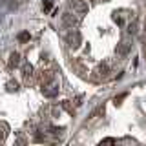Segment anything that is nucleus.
Masks as SVG:
<instances>
[{
  "label": "nucleus",
  "mask_w": 146,
  "mask_h": 146,
  "mask_svg": "<svg viewBox=\"0 0 146 146\" xmlns=\"http://www.w3.org/2000/svg\"><path fill=\"white\" fill-rule=\"evenodd\" d=\"M66 44H68V48H73V49H77L79 46L82 44V36H80V33L77 29H70V33L66 35Z\"/></svg>",
  "instance_id": "obj_1"
},
{
  "label": "nucleus",
  "mask_w": 146,
  "mask_h": 146,
  "mask_svg": "<svg viewBox=\"0 0 146 146\" xmlns=\"http://www.w3.org/2000/svg\"><path fill=\"white\" fill-rule=\"evenodd\" d=\"M124 97H126V95H124V93H122V95H119V97H115V104L119 102V100H122V99H124Z\"/></svg>",
  "instance_id": "obj_17"
},
{
  "label": "nucleus",
  "mask_w": 146,
  "mask_h": 146,
  "mask_svg": "<svg viewBox=\"0 0 146 146\" xmlns=\"http://www.w3.org/2000/svg\"><path fill=\"white\" fill-rule=\"evenodd\" d=\"M31 71H33V66H31V64H24V66H22V73H24V77H29Z\"/></svg>",
  "instance_id": "obj_11"
},
{
  "label": "nucleus",
  "mask_w": 146,
  "mask_h": 146,
  "mask_svg": "<svg viewBox=\"0 0 146 146\" xmlns=\"http://www.w3.org/2000/svg\"><path fill=\"white\" fill-rule=\"evenodd\" d=\"M9 2H11V0H0V4H2V6H9Z\"/></svg>",
  "instance_id": "obj_18"
},
{
  "label": "nucleus",
  "mask_w": 146,
  "mask_h": 146,
  "mask_svg": "<svg viewBox=\"0 0 146 146\" xmlns=\"http://www.w3.org/2000/svg\"><path fill=\"white\" fill-rule=\"evenodd\" d=\"M17 90H18V82L9 80V82H7V91H17Z\"/></svg>",
  "instance_id": "obj_12"
},
{
  "label": "nucleus",
  "mask_w": 146,
  "mask_h": 146,
  "mask_svg": "<svg viewBox=\"0 0 146 146\" xmlns=\"http://www.w3.org/2000/svg\"><path fill=\"white\" fill-rule=\"evenodd\" d=\"M58 90H60V86H58L57 80L51 82V84H48V86H42V93H44L46 99H55L58 95Z\"/></svg>",
  "instance_id": "obj_5"
},
{
  "label": "nucleus",
  "mask_w": 146,
  "mask_h": 146,
  "mask_svg": "<svg viewBox=\"0 0 146 146\" xmlns=\"http://www.w3.org/2000/svg\"><path fill=\"white\" fill-rule=\"evenodd\" d=\"M20 64V55L18 53H11V58H9V66L11 68H17Z\"/></svg>",
  "instance_id": "obj_7"
},
{
  "label": "nucleus",
  "mask_w": 146,
  "mask_h": 146,
  "mask_svg": "<svg viewBox=\"0 0 146 146\" xmlns=\"http://www.w3.org/2000/svg\"><path fill=\"white\" fill-rule=\"evenodd\" d=\"M18 42H29V31H20L18 33Z\"/></svg>",
  "instance_id": "obj_10"
},
{
  "label": "nucleus",
  "mask_w": 146,
  "mask_h": 146,
  "mask_svg": "<svg viewBox=\"0 0 146 146\" xmlns=\"http://www.w3.org/2000/svg\"><path fill=\"white\" fill-rule=\"evenodd\" d=\"M51 6H53V0H44L42 9H44V11H51Z\"/></svg>",
  "instance_id": "obj_13"
},
{
  "label": "nucleus",
  "mask_w": 146,
  "mask_h": 146,
  "mask_svg": "<svg viewBox=\"0 0 146 146\" xmlns=\"http://www.w3.org/2000/svg\"><path fill=\"white\" fill-rule=\"evenodd\" d=\"M97 73L100 77H106L108 73H110V64H100V66L97 68Z\"/></svg>",
  "instance_id": "obj_8"
},
{
  "label": "nucleus",
  "mask_w": 146,
  "mask_h": 146,
  "mask_svg": "<svg viewBox=\"0 0 146 146\" xmlns=\"http://www.w3.org/2000/svg\"><path fill=\"white\" fill-rule=\"evenodd\" d=\"M131 46H133V42H131V38H122L121 42L117 44V57H126L128 53L131 51Z\"/></svg>",
  "instance_id": "obj_4"
},
{
  "label": "nucleus",
  "mask_w": 146,
  "mask_h": 146,
  "mask_svg": "<svg viewBox=\"0 0 146 146\" xmlns=\"http://www.w3.org/2000/svg\"><path fill=\"white\" fill-rule=\"evenodd\" d=\"M4 135H6V133H4V131H0V141H4Z\"/></svg>",
  "instance_id": "obj_19"
},
{
  "label": "nucleus",
  "mask_w": 146,
  "mask_h": 146,
  "mask_svg": "<svg viewBox=\"0 0 146 146\" xmlns=\"http://www.w3.org/2000/svg\"><path fill=\"white\" fill-rule=\"evenodd\" d=\"M70 9L73 13H77L79 17H82V15L88 13V2H86V0H71V2H70Z\"/></svg>",
  "instance_id": "obj_2"
},
{
  "label": "nucleus",
  "mask_w": 146,
  "mask_h": 146,
  "mask_svg": "<svg viewBox=\"0 0 146 146\" xmlns=\"http://www.w3.org/2000/svg\"><path fill=\"white\" fill-rule=\"evenodd\" d=\"M40 82H42V86L51 84V82H55V75L51 71H42V75H40Z\"/></svg>",
  "instance_id": "obj_6"
},
{
  "label": "nucleus",
  "mask_w": 146,
  "mask_h": 146,
  "mask_svg": "<svg viewBox=\"0 0 146 146\" xmlns=\"http://www.w3.org/2000/svg\"><path fill=\"white\" fill-rule=\"evenodd\" d=\"M102 143H117V141L111 139V137H108V139H102Z\"/></svg>",
  "instance_id": "obj_16"
},
{
  "label": "nucleus",
  "mask_w": 146,
  "mask_h": 146,
  "mask_svg": "<svg viewBox=\"0 0 146 146\" xmlns=\"http://www.w3.org/2000/svg\"><path fill=\"white\" fill-rule=\"evenodd\" d=\"M113 20H115V24H117V26H122V24H124L122 17H119V15H115V17H113Z\"/></svg>",
  "instance_id": "obj_14"
},
{
  "label": "nucleus",
  "mask_w": 146,
  "mask_h": 146,
  "mask_svg": "<svg viewBox=\"0 0 146 146\" xmlns=\"http://www.w3.org/2000/svg\"><path fill=\"white\" fill-rule=\"evenodd\" d=\"M35 141H36V143H44L46 137H44V135H36V139H35Z\"/></svg>",
  "instance_id": "obj_15"
},
{
  "label": "nucleus",
  "mask_w": 146,
  "mask_h": 146,
  "mask_svg": "<svg viewBox=\"0 0 146 146\" xmlns=\"http://www.w3.org/2000/svg\"><path fill=\"white\" fill-rule=\"evenodd\" d=\"M77 22H79V15H77V13H73L71 9L62 15V26L64 27H70V29H71V27L77 26Z\"/></svg>",
  "instance_id": "obj_3"
},
{
  "label": "nucleus",
  "mask_w": 146,
  "mask_h": 146,
  "mask_svg": "<svg viewBox=\"0 0 146 146\" xmlns=\"http://www.w3.org/2000/svg\"><path fill=\"white\" fill-rule=\"evenodd\" d=\"M137 27H139V24H137V20H131L130 22V24H128V33H130V35H135L137 33Z\"/></svg>",
  "instance_id": "obj_9"
}]
</instances>
